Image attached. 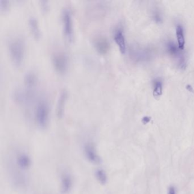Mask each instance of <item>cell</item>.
Wrapping results in <instances>:
<instances>
[{"label":"cell","instance_id":"ffe728a7","mask_svg":"<svg viewBox=\"0 0 194 194\" xmlns=\"http://www.w3.org/2000/svg\"><path fill=\"white\" fill-rule=\"evenodd\" d=\"M186 89H187L188 91H190V92H194V89H193L191 85H189V84L187 85V86H186Z\"/></svg>","mask_w":194,"mask_h":194},{"label":"cell","instance_id":"d6986e66","mask_svg":"<svg viewBox=\"0 0 194 194\" xmlns=\"http://www.w3.org/2000/svg\"><path fill=\"white\" fill-rule=\"evenodd\" d=\"M168 194H175V189L173 187H170L169 188V191H168Z\"/></svg>","mask_w":194,"mask_h":194},{"label":"cell","instance_id":"7a4b0ae2","mask_svg":"<svg viewBox=\"0 0 194 194\" xmlns=\"http://www.w3.org/2000/svg\"><path fill=\"white\" fill-rule=\"evenodd\" d=\"M61 24L65 38L68 42H72L74 37V28L71 10L65 7L61 13Z\"/></svg>","mask_w":194,"mask_h":194},{"label":"cell","instance_id":"52a82bcc","mask_svg":"<svg viewBox=\"0 0 194 194\" xmlns=\"http://www.w3.org/2000/svg\"><path fill=\"white\" fill-rule=\"evenodd\" d=\"M67 92L66 90H62L58 97L57 106H56V113L59 117L63 116L65 111V106L67 99Z\"/></svg>","mask_w":194,"mask_h":194},{"label":"cell","instance_id":"8fae6325","mask_svg":"<svg viewBox=\"0 0 194 194\" xmlns=\"http://www.w3.org/2000/svg\"><path fill=\"white\" fill-rule=\"evenodd\" d=\"M176 34H177V37L178 48L181 50H183L184 49L185 39H184L183 29L181 25H178L177 27Z\"/></svg>","mask_w":194,"mask_h":194},{"label":"cell","instance_id":"ba28073f","mask_svg":"<svg viewBox=\"0 0 194 194\" xmlns=\"http://www.w3.org/2000/svg\"><path fill=\"white\" fill-rule=\"evenodd\" d=\"M94 46L97 51L100 54H104L109 50V44L106 38L100 36L94 40Z\"/></svg>","mask_w":194,"mask_h":194},{"label":"cell","instance_id":"3957f363","mask_svg":"<svg viewBox=\"0 0 194 194\" xmlns=\"http://www.w3.org/2000/svg\"><path fill=\"white\" fill-rule=\"evenodd\" d=\"M50 108L47 102L42 100L36 106L35 111V121L41 129L46 128L48 124Z\"/></svg>","mask_w":194,"mask_h":194},{"label":"cell","instance_id":"5b68a950","mask_svg":"<svg viewBox=\"0 0 194 194\" xmlns=\"http://www.w3.org/2000/svg\"><path fill=\"white\" fill-rule=\"evenodd\" d=\"M83 152L85 158L89 162L93 164H100L102 160L95 144L88 141L83 147Z\"/></svg>","mask_w":194,"mask_h":194},{"label":"cell","instance_id":"9c48e42d","mask_svg":"<svg viewBox=\"0 0 194 194\" xmlns=\"http://www.w3.org/2000/svg\"><path fill=\"white\" fill-rule=\"evenodd\" d=\"M113 38L121 52L124 54L126 52V43L123 31L121 29H117L114 33Z\"/></svg>","mask_w":194,"mask_h":194},{"label":"cell","instance_id":"8992f818","mask_svg":"<svg viewBox=\"0 0 194 194\" xmlns=\"http://www.w3.org/2000/svg\"><path fill=\"white\" fill-rule=\"evenodd\" d=\"M73 181L71 175L67 173L62 174L61 178V190L63 194H68L71 191Z\"/></svg>","mask_w":194,"mask_h":194},{"label":"cell","instance_id":"2e32d148","mask_svg":"<svg viewBox=\"0 0 194 194\" xmlns=\"http://www.w3.org/2000/svg\"><path fill=\"white\" fill-rule=\"evenodd\" d=\"M9 7V2L7 1H0V9L2 11H6Z\"/></svg>","mask_w":194,"mask_h":194},{"label":"cell","instance_id":"9a60e30c","mask_svg":"<svg viewBox=\"0 0 194 194\" xmlns=\"http://www.w3.org/2000/svg\"><path fill=\"white\" fill-rule=\"evenodd\" d=\"M168 51L170 52L171 54L177 55H179V50H180L179 48H178L176 45L173 42H170L167 44Z\"/></svg>","mask_w":194,"mask_h":194},{"label":"cell","instance_id":"7c38bea8","mask_svg":"<svg viewBox=\"0 0 194 194\" xmlns=\"http://www.w3.org/2000/svg\"><path fill=\"white\" fill-rule=\"evenodd\" d=\"M96 180L98 181L100 184L104 185L106 184L108 182V176L106 171L102 169H97L95 171Z\"/></svg>","mask_w":194,"mask_h":194},{"label":"cell","instance_id":"e0dca14e","mask_svg":"<svg viewBox=\"0 0 194 194\" xmlns=\"http://www.w3.org/2000/svg\"><path fill=\"white\" fill-rule=\"evenodd\" d=\"M41 7H42V10H44V11H46L47 10L48 7V5L47 2V1H41Z\"/></svg>","mask_w":194,"mask_h":194},{"label":"cell","instance_id":"277c9868","mask_svg":"<svg viewBox=\"0 0 194 194\" xmlns=\"http://www.w3.org/2000/svg\"><path fill=\"white\" fill-rule=\"evenodd\" d=\"M52 63L55 71L60 74H65L68 70V56L63 52H55L52 55Z\"/></svg>","mask_w":194,"mask_h":194},{"label":"cell","instance_id":"ac0fdd59","mask_svg":"<svg viewBox=\"0 0 194 194\" xmlns=\"http://www.w3.org/2000/svg\"><path fill=\"white\" fill-rule=\"evenodd\" d=\"M151 120V117L149 116H145L143 117L142 119V123H143L144 125H146L147 123H149Z\"/></svg>","mask_w":194,"mask_h":194},{"label":"cell","instance_id":"30bf717a","mask_svg":"<svg viewBox=\"0 0 194 194\" xmlns=\"http://www.w3.org/2000/svg\"><path fill=\"white\" fill-rule=\"evenodd\" d=\"M29 26L31 34L36 39L41 38V30L39 24L36 18L31 17L29 20Z\"/></svg>","mask_w":194,"mask_h":194},{"label":"cell","instance_id":"4fadbf2b","mask_svg":"<svg viewBox=\"0 0 194 194\" xmlns=\"http://www.w3.org/2000/svg\"><path fill=\"white\" fill-rule=\"evenodd\" d=\"M24 82H25V84L28 87H33L37 83V76L35 75L34 73L32 72H28L25 76Z\"/></svg>","mask_w":194,"mask_h":194},{"label":"cell","instance_id":"5bb4252c","mask_svg":"<svg viewBox=\"0 0 194 194\" xmlns=\"http://www.w3.org/2000/svg\"><path fill=\"white\" fill-rule=\"evenodd\" d=\"M162 95V84L160 80H156L154 84L153 95L156 98Z\"/></svg>","mask_w":194,"mask_h":194},{"label":"cell","instance_id":"6da1fadb","mask_svg":"<svg viewBox=\"0 0 194 194\" xmlns=\"http://www.w3.org/2000/svg\"><path fill=\"white\" fill-rule=\"evenodd\" d=\"M8 50L10 59L17 67L20 66L24 61L25 54V43L20 37L11 38L8 43Z\"/></svg>","mask_w":194,"mask_h":194}]
</instances>
